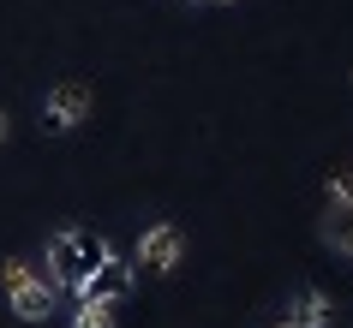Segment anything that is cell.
<instances>
[{"instance_id":"obj_1","label":"cell","mask_w":353,"mask_h":328,"mask_svg":"<svg viewBox=\"0 0 353 328\" xmlns=\"http://www.w3.org/2000/svg\"><path fill=\"white\" fill-rule=\"evenodd\" d=\"M114 245L102 233H90V227H60V233H48V281L66 292H78V281L108 256Z\"/></svg>"},{"instance_id":"obj_2","label":"cell","mask_w":353,"mask_h":328,"mask_svg":"<svg viewBox=\"0 0 353 328\" xmlns=\"http://www.w3.org/2000/svg\"><path fill=\"white\" fill-rule=\"evenodd\" d=\"M0 287L12 298V316H19V322H48V310H54V281H42L24 256H6V263H0Z\"/></svg>"},{"instance_id":"obj_3","label":"cell","mask_w":353,"mask_h":328,"mask_svg":"<svg viewBox=\"0 0 353 328\" xmlns=\"http://www.w3.org/2000/svg\"><path fill=\"white\" fill-rule=\"evenodd\" d=\"M180 256H186L180 221H156V227L138 233V269H144V274H174V269H180Z\"/></svg>"},{"instance_id":"obj_4","label":"cell","mask_w":353,"mask_h":328,"mask_svg":"<svg viewBox=\"0 0 353 328\" xmlns=\"http://www.w3.org/2000/svg\"><path fill=\"white\" fill-rule=\"evenodd\" d=\"M84 120H90V90H84V84H60V90H48V102H42V131L66 138V131H78Z\"/></svg>"},{"instance_id":"obj_5","label":"cell","mask_w":353,"mask_h":328,"mask_svg":"<svg viewBox=\"0 0 353 328\" xmlns=\"http://www.w3.org/2000/svg\"><path fill=\"white\" fill-rule=\"evenodd\" d=\"M132 292V263H120V256H102V263H96L90 274H84V281H78V292L72 298H96V305H120V298H126Z\"/></svg>"},{"instance_id":"obj_6","label":"cell","mask_w":353,"mask_h":328,"mask_svg":"<svg viewBox=\"0 0 353 328\" xmlns=\"http://www.w3.org/2000/svg\"><path fill=\"white\" fill-rule=\"evenodd\" d=\"M330 322H335L330 292L305 287V292H294V298H288V328H330Z\"/></svg>"},{"instance_id":"obj_7","label":"cell","mask_w":353,"mask_h":328,"mask_svg":"<svg viewBox=\"0 0 353 328\" xmlns=\"http://www.w3.org/2000/svg\"><path fill=\"white\" fill-rule=\"evenodd\" d=\"M330 245L353 256V203H330Z\"/></svg>"},{"instance_id":"obj_8","label":"cell","mask_w":353,"mask_h":328,"mask_svg":"<svg viewBox=\"0 0 353 328\" xmlns=\"http://www.w3.org/2000/svg\"><path fill=\"white\" fill-rule=\"evenodd\" d=\"M72 328H114V305H96V298H78Z\"/></svg>"},{"instance_id":"obj_9","label":"cell","mask_w":353,"mask_h":328,"mask_svg":"<svg viewBox=\"0 0 353 328\" xmlns=\"http://www.w3.org/2000/svg\"><path fill=\"white\" fill-rule=\"evenodd\" d=\"M323 191H330V203H353V173H330Z\"/></svg>"},{"instance_id":"obj_10","label":"cell","mask_w":353,"mask_h":328,"mask_svg":"<svg viewBox=\"0 0 353 328\" xmlns=\"http://www.w3.org/2000/svg\"><path fill=\"white\" fill-rule=\"evenodd\" d=\"M0 144H6V113H0Z\"/></svg>"},{"instance_id":"obj_11","label":"cell","mask_w":353,"mask_h":328,"mask_svg":"<svg viewBox=\"0 0 353 328\" xmlns=\"http://www.w3.org/2000/svg\"><path fill=\"white\" fill-rule=\"evenodd\" d=\"M204 6H228V0H204Z\"/></svg>"},{"instance_id":"obj_12","label":"cell","mask_w":353,"mask_h":328,"mask_svg":"<svg viewBox=\"0 0 353 328\" xmlns=\"http://www.w3.org/2000/svg\"><path fill=\"white\" fill-rule=\"evenodd\" d=\"M281 328H288V322H281Z\"/></svg>"}]
</instances>
